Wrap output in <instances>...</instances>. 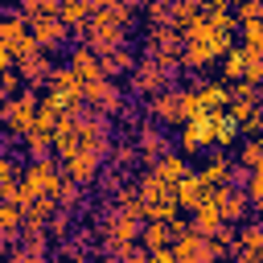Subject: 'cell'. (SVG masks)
<instances>
[{
  "mask_svg": "<svg viewBox=\"0 0 263 263\" xmlns=\"http://www.w3.org/2000/svg\"><path fill=\"white\" fill-rule=\"evenodd\" d=\"M173 238H177V222H144V234H140V242H144L148 251L173 247Z\"/></svg>",
  "mask_w": 263,
  "mask_h": 263,
  "instance_id": "cell-23",
  "label": "cell"
},
{
  "mask_svg": "<svg viewBox=\"0 0 263 263\" xmlns=\"http://www.w3.org/2000/svg\"><path fill=\"white\" fill-rule=\"evenodd\" d=\"M222 78H226V82H242V78H247V49H242V45H234V49L222 58Z\"/></svg>",
  "mask_w": 263,
  "mask_h": 263,
  "instance_id": "cell-28",
  "label": "cell"
},
{
  "mask_svg": "<svg viewBox=\"0 0 263 263\" xmlns=\"http://www.w3.org/2000/svg\"><path fill=\"white\" fill-rule=\"evenodd\" d=\"M255 173H263V164H259V168H255Z\"/></svg>",
  "mask_w": 263,
  "mask_h": 263,
  "instance_id": "cell-48",
  "label": "cell"
},
{
  "mask_svg": "<svg viewBox=\"0 0 263 263\" xmlns=\"http://www.w3.org/2000/svg\"><path fill=\"white\" fill-rule=\"evenodd\" d=\"M16 70H21V78H25V86H49V74H53V62H49V53L45 49H37V53H29V58H21L16 62Z\"/></svg>",
  "mask_w": 263,
  "mask_h": 263,
  "instance_id": "cell-16",
  "label": "cell"
},
{
  "mask_svg": "<svg viewBox=\"0 0 263 263\" xmlns=\"http://www.w3.org/2000/svg\"><path fill=\"white\" fill-rule=\"evenodd\" d=\"M234 168H238V160H230V156L214 152V156H210V164H201V177H205V185H210V189H222V185H234Z\"/></svg>",
  "mask_w": 263,
  "mask_h": 263,
  "instance_id": "cell-19",
  "label": "cell"
},
{
  "mask_svg": "<svg viewBox=\"0 0 263 263\" xmlns=\"http://www.w3.org/2000/svg\"><path fill=\"white\" fill-rule=\"evenodd\" d=\"M148 263H181V259H177V251H173V247H160V251H152V259H148Z\"/></svg>",
  "mask_w": 263,
  "mask_h": 263,
  "instance_id": "cell-41",
  "label": "cell"
},
{
  "mask_svg": "<svg viewBox=\"0 0 263 263\" xmlns=\"http://www.w3.org/2000/svg\"><path fill=\"white\" fill-rule=\"evenodd\" d=\"M21 144H25L29 160H41V156L53 152V127H49V123H33V132H25Z\"/></svg>",
  "mask_w": 263,
  "mask_h": 263,
  "instance_id": "cell-21",
  "label": "cell"
},
{
  "mask_svg": "<svg viewBox=\"0 0 263 263\" xmlns=\"http://www.w3.org/2000/svg\"><path fill=\"white\" fill-rule=\"evenodd\" d=\"M53 214H58V201L53 197H33L25 205V226H49Z\"/></svg>",
  "mask_w": 263,
  "mask_h": 263,
  "instance_id": "cell-27",
  "label": "cell"
},
{
  "mask_svg": "<svg viewBox=\"0 0 263 263\" xmlns=\"http://www.w3.org/2000/svg\"><path fill=\"white\" fill-rule=\"evenodd\" d=\"M238 33H242V49H251V53H263V21L238 25Z\"/></svg>",
  "mask_w": 263,
  "mask_h": 263,
  "instance_id": "cell-34",
  "label": "cell"
},
{
  "mask_svg": "<svg viewBox=\"0 0 263 263\" xmlns=\"http://www.w3.org/2000/svg\"><path fill=\"white\" fill-rule=\"evenodd\" d=\"M173 193H177V210H181V214H193V210H197L201 201H210V193H214V189L205 185L201 168H197V173L189 168V173H185V177H181V181L173 185Z\"/></svg>",
  "mask_w": 263,
  "mask_h": 263,
  "instance_id": "cell-12",
  "label": "cell"
},
{
  "mask_svg": "<svg viewBox=\"0 0 263 263\" xmlns=\"http://www.w3.org/2000/svg\"><path fill=\"white\" fill-rule=\"evenodd\" d=\"M29 29H33V37H37V49H45V53H53V49H62L74 33L66 29V21L58 16V12H45V16H37V21H29Z\"/></svg>",
  "mask_w": 263,
  "mask_h": 263,
  "instance_id": "cell-11",
  "label": "cell"
},
{
  "mask_svg": "<svg viewBox=\"0 0 263 263\" xmlns=\"http://www.w3.org/2000/svg\"><path fill=\"white\" fill-rule=\"evenodd\" d=\"M238 247L263 251V218H259V222H238Z\"/></svg>",
  "mask_w": 263,
  "mask_h": 263,
  "instance_id": "cell-31",
  "label": "cell"
},
{
  "mask_svg": "<svg viewBox=\"0 0 263 263\" xmlns=\"http://www.w3.org/2000/svg\"><path fill=\"white\" fill-rule=\"evenodd\" d=\"M62 185V164L53 156H41V160H29L25 173H21V210L33 201V197H53Z\"/></svg>",
  "mask_w": 263,
  "mask_h": 263,
  "instance_id": "cell-4",
  "label": "cell"
},
{
  "mask_svg": "<svg viewBox=\"0 0 263 263\" xmlns=\"http://www.w3.org/2000/svg\"><path fill=\"white\" fill-rule=\"evenodd\" d=\"M90 12H95V8H90V0H62V8H58V16L66 21V29H70V33H74V29H82V25L90 21Z\"/></svg>",
  "mask_w": 263,
  "mask_h": 263,
  "instance_id": "cell-26",
  "label": "cell"
},
{
  "mask_svg": "<svg viewBox=\"0 0 263 263\" xmlns=\"http://www.w3.org/2000/svg\"><path fill=\"white\" fill-rule=\"evenodd\" d=\"M82 99H86V107H95V111H103V115H111V119H119L123 107H127V90L119 86V78H107V74L95 78V82H86Z\"/></svg>",
  "mask_w": 263,
  "mask_h": 263,
  "instance_id": "cell-6",
  "label": "cell"
},
{
  "mask_svg": "<svg viewBox=\"0 0 263 263\" xmlns=\"http://www.w3.org/2000/svg\"><path fill=\"white\" fill-rule=\"evenodd\" d=\"M234 4H247V0H234ZM259 4H263V0H259Z\"/></svg>",
  "mask_w": 263,
  "mask_h": 263,
  "instance_id": "cell-46",
  "label": "cell"
},
{
  "mask_svg": "<svg viewBox=\"0 0 263 263\" xmlns=\"http://www.w3.org/2000/svg\"><path fill=\"white\" fill-rule=\"evenodd\" d=\"M115 255H119L123 263H148V259H152V251H148L144 242H127V247H119Z\"/></svg>",
  "mask_w": 263,
  "mask_h": 263,
  "instance_id": "cell-39",
  "label": "cell"
},
{
  "mask_svg": "<svg viewBox=\"0 0 263 263\" xmlns=\"http://www.w3.org/2000/svg\"><path fill=\"white\" fill-rule=\"evenodd\" d=\"M82 189H86V185H78L74 177H66V173H62V185H58L53 201H58L62 210H78V205H82Z\"/></svg>",
  "mask_w": 263,
  "mask_h": 263,
  "instance_id": "cell-30",
  "label": "cell"
},
{
  "mask_svg": "<svg viewBox=\"0 0 263 263\" xmlns=\"http://www.w3.org/2000/svg\"><path fill=\"white\" fill-rule=\"evenodd\" d=\"M234 140H238V123L230 119V111H222L218 115V148H230Z\"/></svg>",
  "mask_w": 263,
  "mask_h": 263,
  "instance_id": "cell-36",
  "label": "cell"
},
{
  "mask_svg": "<svg viewBox=\"0 0 263 263\" xmlns=\"http://www.w3.org/2000/svg\"><path fill=\"white\" fill-rule=\"evenodd\" d=\"M99 58H103V74H107V78H123V74L136 70V53H132V45H119V49L99 53Z\"/></svg>",
  "mask_w": 263,
  "mask_h": 263,
  "instance_id": "cell-22",
  "label": "cell"
},
{
  "mask_svg": "<svg viewBox=\"0 0 263 263\" xmlns=\"http://www.w3.org/2000/svg\"><path fill=\"white\" fill-rule=\"evenodd\" d=\"M0 45L16 62L29 58V53H37V37H33V29H29V21L21 12H0Z\"/></svg>",
  "mask_w": 263,
  "mask_h": 263,
  "instance_id": "cell-7",
  "label": "cell"
},
{
  "mask_svg": "<svg viewBox=\"0 0 263 263\" xmlns=\"http://www.w3.org/2000/svg\"><path fill=\"white\" fill-rule=\"evenodd\" d=\"M66 66H74L82 82H95V78H103V58H99V53H95L90 45H82V41H78V45L70 49V58H66Z\"/></svg>",
  "mask_w": 263,
  "mask_h": 263,
  "instance_id": "cell-17",
  "label": "cell"
},
{
  "mask_svg": "<svg viewBox=\"0 0 263 263\" xmlns=\"http://www.w3.org/2000/svg\"><path fill=\"white\" fill-rule=\"evenodd\" d=\"M70 226H74V210H62V205H58V214L49 218V226H45V230H49L53 238H66V234H70Z\"/></svg>",
  "mask_w": 263,
  "mask_h": 263,
  "instance_id": "cell-37",
  "label": "cell"
},
{
  "mask_svg": "<svg viewBox=\"0 0 263 263\" xmlns=\"http://www.w3.org/2000/svg\"><path fill=\"white\" fill-rule=\"evenodd\" d=\"M230 33H234V29H218V25H210L205 12H201V21H193V25L185 29L181 66H185V70H205L210 62H222V58L234 49V45H230Z\"/></svg>",
  "mask_w": 263,
  "mask_h": 263,
  "instance_id": "cell-1",
  "label": "cell"
},
{
  "mask_svg": "<svg viewBox=\"0 0 263 263\" xmlns=\"http://www.w3.org/2000/svg\"><path fill=\"white\" fill-rule=\"evenodd\" d=\"M185 99H189V86H164L160 95L148 99V119L164 123V127H185L189 123V111H185Z\"/></svg>",
  "mask_w": 263,
  "mask_h": 263,
  "instance_id": "cell-5",
  "label": "cell"
},
{
  "mask_svg": "<svg viewBox=\"0 0 263 263\" xmlns=\"http://www.w3.org/2000/svg\"><path fill=\"white\" fill-rule=\"evenodd\" d=\"M177 70H181V53H144L132 70V95H140V99L160 95L164 86H173Z\"/></svg>",
  "mask_w": 263,
  "mask_h": 263,
  "instance_id": "cell-2",
  "label": "cell"
},
{
  "mask_svg": "<svg viewBox=\"0 0 263 263\" xmlns=\"http://www.w3.org/2000/svg\"><path fill=\"white\" fill-rule=\"evenodd\" d=\"M148 168H152V173H156V177H160L164 185H177V181H181V177L189 173L185 156H177V152H164V156H160L156 164H148Z\"/></svg>",
  "mask_w": 263,
  "mask_h": 263,
  "instance_id": "cell-24",
  "label": "cell"
},
{
  "mask_svg": "<svg viewBox=\"0 0 263 263\" xmlns=\"http://www.w3.org/2000/svg\"><path fill=\"white\" fill-rule=\"evenodd\" d=\"M12 66H16V58H12V53L0 45V70H12Z\"/></svg>",
  "mask_w": 263,
  "mask_h": 263,
  "instance_id": "cell-42",
  "label": "cell"
},
{
  "mask_svg": "<svg viewBox=\"0 0 263 263\" xmlns=\"http://www.w3.org/2000/svg\"><path fill=\"white\" fill-rule=\"evenodd\" d=\"M103 156H95V152H74L70 160H62V173L66 177H74L78 185H90V181H99V173H103Z\"/></svg>",
  "mask_w": 263,
  "mask_h": 263,
  "instance_id": "cell-15",
  "label": "cell"
},
{
  "mask_svg": "<svg viewBox=\"0 0 263 263\" xmlns=\"http://www.w3.org/2000/svg\"><path fill=\"white\" fill-rule=\"evenodd\" d=\"M127 181H132V173H123V168H115V164H111L107 173H99V189H103L107 197H115V193H119Z\"/></svg>",
  "mask_w": 263,
  "mask_h": 263,
  "instance_id": "cell-32",
  "label": "cell"
},
{
  "mask_svg": "<svg viewBox=\"0 0 263 263\" xmlns=\"http://www.w3.org/2000/svg\"><path fill=\"white\" fill-rule=\"evenodd\" d=\"M210 197L222 205V218H226L230 226H238V222L251 214V197H247V189H242V185H222V189H214Z\"/></svg>",
  "mask_w": 263,
  "mask_h": 263,
  "instance_id": "cell-14",
  "label": "cell"
},
{
  "mask_svg": "<svg viewBox=\"0 0 263 263\" xmlns=\"http://www.w3.org/2000/svg\"><path fill=\"white\" fill-rule=\"evenodd\" d=\"M33 123H37V90L33 86H25L21 95H12L8 99V107H4V132L8 136H25V132H33Z\"/></svg>",
  "mask_w": 263,
  "mask_h": 263,
  "instance_id": "cell-9",
  "label": "cell"
},
{
  "mask_svg": "<svg viewBox=\"0 0 263 263\" xmlns=\"http://www.w3.org/2000/svg\"><path fill=\"white\" fill-rule=\"evenodd\" d=\"M238 164H242L247 173H255V168L263 164V144H259V136H251V140L238 148Z\"/></svg>",
  "mask_w": 263,
  "mask_h": 263,
  "instance_id": "cell-33",
  "label": "cell"
},
{
  "mask_svg": "<svg viewBox=\"0 0 263 263\" xmlns=\"http://www.w3.org/2000/svg\"><path fill=\"white\" fill-rule=\"evenodd\" d=\"M189 226L197 230V234H218L222 226H226V218H222V205L210 197V201H201L193 214H189Z\"/></svg>",
  "mask_w": 263,
  "mask_h": 263,
  "instance_id": "cell-20",
  "label": "cell"
},
{
  "mask_svg": "<svg viewBox=\"0 0 263 263\" xmlns=\"http://www.w3.org/2000/svg\"><path fill=\"white\" fill-rule=\"evenodd\" d=\"M193 95H197V103H201V111H226L230 107V86L226 82H193Z\"/></svg>",
  "mask_w": 263,
  "mask_h": 263,
  "instance_id": "cell-18",
  "label": "cell"
},
{
  "mask_svg": "<svg viewBox=\"0 0 263 263\" xmlns=\"http://www.w3.org/2000/svg\"><path fill=\"white\" fill-rule=\"evenodd\" d=\"M242 189H247V197H251V210L263 218V173H251Z\"/></svg>",
  "mask_w": 263,
  "mask_h": 263,
  "instance_id": "cell-38",
  "label": "cell"
},
{
  "mask_svg": "<svg viewBox=\"0 0 263 263\" xmlns=\"http://www.w3.org/2000/svg\"><path fill=\"white\" fill-rule=\"evenodd\" d=\"M49 90H53V95H62L70 111H78V107L86 103V99H82L86 82L78 78V70H74V66H53V74H49Z\"/></svg>",
  "mask_w": 263,
  "mask_h": 263,
  "instance_id": "cell-13",
  "label": "cell"
},
{
  "mask_svg": "<svg viewBox=\"0 0 263 263\" xmlns=\"http://www.w3.org/2000/svg\"><path fill=\"white\" fill-rule=\"evenodd\" d=\"M132 140H136L140 164H156V160L168 152V132H164V123H156V119H140V127L132 132Z\"/></svg>",
  "mask_w": 263,
  "mask_h": 263,
  "instance_id": "cell-10",
  "label": "cell"
},
{
  "mask_svg": "<svg viewBox=\"0 0 263 263\" xmlns=\"http://www.w3.org/2000/svg\"><path fill=\"white\" fill-rule=\"evenodd\" d=\"M66 111H70V107H66V99H62V95H53V90L37 99V123H49V127H58Z\"/></svg>",
  "mask_w": 263,
  "mask_h": 263,
  "instance_id": "cell-25",
  "label": "cell"
},
{
  "mask_svg": "<svg viewBox=\"0 0 263 263\" xmlns=\"http://www.w3.org/2000/svg\"><path fill=\"white\" fill-rule=\"evenodd\" d=\"M218 115H222V111H205V115H197V119L185 123V132H181V140H177L185 156L218 148Z\"/></svg>",
  "mask_w": 263,
  "mask_h": 263,
  "instance_id": "cell-8",
  "label": "cell"
},
{
  "mask_svg": "<svg viewBox=\"0 0 263 263\" xmlns=\"http://www.w3.org/2000/svg\"><path fill=\"white\" fill-rule=\"evenodd\" d=\"M136 160H140V152H136V140H119V144H111V156H107V164H115V168L132 173V168H136Z\"/></svg>",
  "mask_w": 263,
  "mask_h": 263,
  "instance_id": "cell-29",
  "label": "cell"
},
{
  "mask_svg": "<svg viewBox=\"0 0 263 263\" xmlns=\"http://www.w3.org/2000/svg\"><path fill=\"white\" fill-rule=\"evenodd\" d=\"M259 144H263V132H259Z\"/></svg>",
  "mask_w": 263,
  "mask_h": 263,
  "instance_id": "cell-47",
  "label": "cell"
},
{
  "mask_svg": "<svg viewBox=\"0 0 263 263\" xmlns=\"http://www.w3.org/2000/svg\"><path fill=\"white\" fill-rule=\"evenodd\" d=\"M234 21H238V25L263 21V4H259V0H247V4H238V8H234Z\"/></svg>",
  "mask_w": 263,
  "mask_h": 263,
  "instance_id": "cell-40",
  "label": "cell"
},
{
  "mask_svg": "<svg viewBox=\"0 0 263 263\" xmlns=\"http://www.w3.org/2000/svg\"><path fill=\"white\" fill-rule=\"evenodd\" d=\"M255 99H259V107H263V82H259V86H255Z\"/></svg>",
  "mask_w": 263,
  "mask_h": 263,
  "instance_id": "cell-45",
  "label": "cell"
},
{
  "mask_svg": "<svg viewBox=\"0 0 263 263\" xmlns=\"http://www.w3.org/2000/svg\"><path fill=\"white\" fill-rule=\"evenodd\" d=\"M74 37L82 41V45H90L95 53H111V49H119V45H127V25H119L111 12H90V21L82 25V29H74Z\"/></svg>",
  "mask_w": 263,
  "mask_h": 263,
  "instance_id": "cell-3",
  "label": "cell"
},
{
  "mask_svg": "<svg viewBox=\"0 0 263 263\" xmlns=\"http://www.w3.org/2000/svg\"><path fill=\"white\" fill-rule=\"evenodd\" d=\"M90 263H123V259H119V255H95Z\"/></svg>",
  "mask_w": 263,
  "mask_h": 263,
  "instance_id": "cell-44",
  "label": "cell"
},
{
  "mask_svg": "<svg viewBox=\"0 0 263 263\" xmlns=\"http://www.w3.org/2000/svg\"><path fill=\"white\" fill-rule=\"evenodd\" d=\"M21 173H25V168L16 164V156H12V152H0V189H4V185H16Z\"/></svg>",
  "mask_w": 263,
  "mask_h": 263,
  "instance_id": "cell-35",
  "label": "cell"
},
{
  "mask_svg": "<svg viewBox=\"0 0 263 263\" xmlns=\"http://www.w3.org/2000/svg\"><path fill=\"white\" fill-rule=\"evenodd\" d=\"M0 263H25V251H21V247H16V251H8V255H4V259H0Z\"/></svg>",
  "mask_w": 263,
  "mask_h": 263,
  "instance_id": "cell-43",
  "label": "cell"
}]
</instances>
